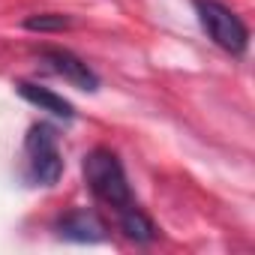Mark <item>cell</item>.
Here are the masks:
<instances>
[{
  "label": "cell",
  "mask_w": 255,
  "mask_h": 255,
  "mask_svg": "<svg viewBox=\"0 0 255 255\" xmlns=\"http://www.w3.org/2000/svg\"><path fill=\"white\" fill-rule=\"evenodd\" d=\"M81 171H84V183L87 189L108 207L120 210L126 204H132V189H129V180H126V171H123V162L114 150L108 147H96L84 156L81 162Z\"/></svg>",
  "instance_id": "cell-1"
},
{
  "label": "cell",
  "mask_w": 255,
  "mask_h": 255,
  "mask_svg": "<svg viewBox=\"0 0 255 255\" xmlns=\"http://www.w3.org/2000/svg\"><path fill=\"white\" fill-rule=\"evenodd\" d=\"M192 6H195V15L204 27V33L222 48L228 51L231 57H243L246 48H249V30L246 24L240 21V15L219 3V0H192Z\"/></svg>",
  "instance_id": "cell-2"
},
{
  "label": "cell",
  "mask_w": 255,
  "mask_h": 255,
  "mask_svg": "<svg viewBox=\"0 0 255 255\" xmlns=\"http://www.w3.org/2000/svg\"><path fill=\"white\" fill-rule=\"evenodd\" d=\"M24 156L27 174L39 186H54L63 174V156L57 144V129L51 123H33L24 135Z\"/></svg>",
  "instance_id": "cell-3"
},
{
  "label": "cell",
  "mask_w": 255,
  "mask_h": 255,
  "mask_svg": "<svg viewBox=\"0 0 255 255\" xmlns=\"http://www.w3.org/2000/svg\"><path fill=\"white\" fill-rule=\"evenodd\" d=\"M39 57L42 63H48L51 72H57L63 81H69L72 87L78 90H87V93H96L99 90V75L69 48H60V45H45L39 48Z\"/></svg>",
  "instance_id": "cell-4"
},
{
  "label": "cell",
  "mask_w": 255,
  "mask_h": 255,
  "mask_svg": "<svg viewBox=\"0 0 255 255\" xmlns=\"http://www.w3.org/2000/svg\"><path fill=\"white\" fill-rule=\"evenodd\" d=\"M54 231H57V237L72 240V243H102V240H108L105 222L99 219L96 210H87V207H75V210H66L63 216H57Z\"/></svg>",
  "instance_id": "cell-5"
},
{
  "label": "cell",
  "mask_w": 255,
  "mask_h": 255,
  "mask_svg": "<svg viewBox=\"0 0 255 255\" xmlns=\"http://www.w3.org/2000/svg\"><path fill=\"white\" fill-rule=\"evenodd\" d=\"M15 90H18V96L24 99V102H30V105H36L39 111H48L51 117H57V120H75V105L69 102V99H63L60 93H54L51 87H42V84H33V81H18L15 84Z\"/></svg>",
  "instance_id": "cell-6"
},
{
  "label": "cell",
  "mask_w": 255,
  "mask_h": 255,
  "mask_svg": "<svg viewBox=\"0 0 255 255\" xmlns=\"http://www.w3.org/2000/svg\"><path fill=\"white\" fill-rule=\"evenodd\" d=\"M117 222H120V231L129 237L132 243H153L159 237V228L153 225V219L132 201L117 210Z\"/></svg>",
  "instance_id": "cell-7"
},
{
  "label": "cell",
  "mask_w": 255,
  "mask_h": 255,
  "mask_svg": "<svg viewBox=\"0 0 255 255\" xmlns=\"http://www.w3.org/2000/svg\"><path fill=\"white\" fill-rule=\"evenodd\" d=\"M69 27H72V18L60 12H42V15L24 18V30H33V33H60Z\"/></svg>",
  "instance_id": "cell-8"
}]
</instances>
